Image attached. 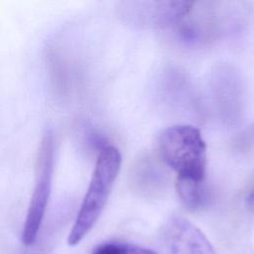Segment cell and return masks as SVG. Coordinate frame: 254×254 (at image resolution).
Listing matches in <instances>:
<instances>
[{
	"label": "cell",
	"mask_w": 254,
	"mask_h": 254,
	"mask_svg": "<svg viewBox=\"0 0 254 254\" xmlns=\"http://www.w3.org/2000/svg\"><path fill=\"white\" fill-rule=\"evenodd\" d=\"M125 244L119 242H106L98 245L92 254H125Z\"/></svg>",
	"instance_id": "obj_10"
},
{
	"label": "cell",
	"mask_w": 254,
	"mask_h": 254,
	"mask_svg": "<svg viewBox=\"0 0 254 254\" xmlns=\"http://www.w3.org/2000/svg\"><path fill=\"white\" fill-rule=\"evenodd\" d=\"M214 93L217 102L221 105L222 110L229 116V119H234L240 111L242 85L237 74L230 69L217 70L214 76Z\"/></svg>",
	"instance_id": "obj_6"
},
{
	"label": "cell",
	"mask_w": 254,
	"mask_h": 254,
	"mask_svg": "<svg viewBox=\"0 0 254 254\" xmlns=\"http://www.w3.org/2000/svg\"><path fill=\"white\" fill-rule=\"evenodd\" d=\"M159 147L177 178L204 182L206 146L198 129L186 124L170 126L160 134Z\"/></svg>",
	"instance_id": "obj_2"
},
{
	"label": "cell",
	"mask_w": 254,
	"mask_h": 254,
	"mask_svg": "<svg viewBox=\"0 0 254 254\" xmlns=\"http://www.w3.org/2000/svg\"><path fill=\"white\" fill-rule=\"evenodd\" d=\"M245 201H246V205L249 208H251V209L254 208V184H253L252 188L250 189V190L248 191Z\"/></svg>",
	"instance_id": "obj_12"
},
{
	"label": "cell",
	"mask_w": 254,
	"mask_h": 254,
	"mask_svg": "<svg viewBox=\"0 0 254 254\" xmlns=\"http://www.w3.org/2000/svg\"><path fill=\"white\" fill-rule=\"evenodd\" d=\"M190 1H131L124 5L127 22L147 28H165L179 24L190 11Z\"/></svg>",
	"instance_id": "obj_4"
},
{
	"label": "cell",
	"mask_w": 254,
	"mask_h": 254,
	"mask_svg": "<svg viewBox=\"0 0 254 254\" xmlns=\"http://www.w3.org/2000/svg\"><path fill=\"white\" fill-rule=\"evenodd\" d=\"M234 148L245 151L254 147V124L242 130L234 139Z\"/></svg>",
	"instance_id": "obj_9"
},
{
	"label": "cell",
	"mask_w": 254,
	"mask_h": 254,
	"mask_svg": "<svg viewBox=\"0 0 254 254\" xmlns=\"http://www.w3.org/2000/svg\"><path fill=\"white\" fill-rule=\"evenodd\" d=\"M176 190L182 202L190 209L201 208L207 201L204 182L177 178Z\"/></svg>",
	"instance_id": "obj_8"
},
{
	"label": "cell",
	"mask_w": 254,
	"mask_h": 254,
	"mask_svg": "<svg viewBox=\"0 0 254 254\" xmlns=\"http://www.w3.org/2000/svg\"><path fill=\"white\" fill-rule=\"evenodd\" d=\"M121 166V155L114 146H103L96 159L95 167L67 237L70 246L78 244L98 220L113 188Z\"/></svg>",
	"instance_id": "obj_1"
},
{
	"label": "cell",
	"mask_w": 254,
	"mask_h": 254,
	"mask_svg": "<svg viewBox=\"0 0 254 254\" xmlns=\"http://www.w3.org/2000/svg\"><path fill=\"white\" fill-rule=\"evenodd\" d=\"M131 180L139 190L152 192L158 190L165 183L164 172L151 157L145 156L137 160L132 173Z\"/></svg>",
	"instance_id": "obj_7"
},
{
	"label": "cell",
	"mask_w": 254,
	"mask_h": 254,
	"mask_svg": "<svg viewBox=\"0 0 254 254\" xmlns=\"http://www.w3.org/2000/svg\"><path fill=\"white\" fill-rule=\"evenodd\" d=\"M161 254H215L204 234L183 217H171L159 233Z\"/></svg>",
	"instance_id": "obj_5"
},
{
	"label": "cell",
	"mask_w": 254,
	"mask_h": 254,
	"mask_svg": "<svg viewBox=\"0 0 254 254\" xmlns=\"http://www.w3.org/2000/svg\"><path fill=\"white\" fill-rule=\"evenodd\" d=\"M125 254H158L156 251L133 244H125Z\"/></svg>",
	"instance_id": "obj_11"
},
{
	"label": "cell",
	"mask_w": 254,
	"mask_h": 254,
	"mask_svg": "<svg viewBox=\"0 0 254 254\" xmlns=\"http://www.w3.org/2000/svg\"><path fill=\"white\" fill-rule=\"evenodd\" d=\"M54 162V139L51 134H47L43 138L39 149L35 187L22 231V242L26 246H30L36 241L46 213L52 190Z\"/></svg>",
	"instance_id": "obj_3"
}]
</instances>
